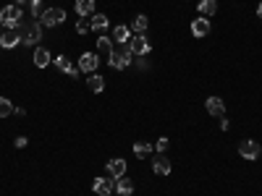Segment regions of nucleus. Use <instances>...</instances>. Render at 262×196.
I'll return each instance as SVG.
<instances>
[{"label": "nucleus", "instance_id": "obj_1", "mask_svg": "<svg viewBox=\"0 0 262 196\" xmlns=\"http://www.w3.org/2000/svg\"><path fill=\"white\" fill-rule=\"evenodd\" d=\"M21 8L18 5H5L3 11H0V24H5L8 29H18L21 26Z\"/></svg>", "mask_w": 262, "mask_h": 196}, {"label": "nucleus", "instance_id": "obj_2", "mask_svg": "<svg viewBox=\"0 0 262 196\" xmlns=\"http://www.w3.org/2000/svg\"><path fill=\"white\" fill-rule=\"evenodd\" d=\"M131 58H134V52L129 45H123V50H113L110 55H108V63L113 65V68H118V71H123L126 65L131 63Z\"/></svg>", "mask_w": 262, "mask_h": 196}, {"label": "nucleus", "instance_id": "obj_3", "mask_svg": "<svg viewBox=\"0 0 262 196\" xmlns=\"http://www.w3.org/2000/svg\"><path fill=\"white\" fill-rule=\"evenodd\" d=\"M63 21H66V11L63 8H45L40 24L42 26H61Z\"/></svg>", "mask_w": 262, "mask_h": 196}, {"label": "nucleus", "instance_id": "obj_4", "mask_svg": "<svg viewBox=\"0 0 262 196\" xmlns=\"http://www.w3.org/2000/svg\"><path fill=\"white\" fill-rule=\"evenodd\" d=\"M40 37H42V24L40 21H31V24L24 26V31H21V42L24 45H37Z\"/></svg>", "mask_w": 262, "mask_h": 196}, {"label": "nucleus", "instance_id": "obj_5", "mask_svg": "<svg viewBox=\"0 0 262 196\" xmlns=\"http://www.w3.org/2000/svg\"><path fill=\"white\" fill-rule=\"evenodd\" d=\"M239 154L244 157V160H257V157L262 154V147L257 141H252V139H244L239 144Z\"/></svg>", "mask_w": 262, "mask_h": 196}, {"label": "nucleus", "instance_id": "obj_6", "mask_svg": "<svg viewBox=\"0 0 262 196\" xmlns=\"http://www.w3.org/2000/svg\"><path fill=\"white\" fill-rule=\"evenodd\" d=\"M100 65V58L94 55V52H84V55L79 58V71H84V74H94Z\"/></svg>", "mask_w": 262, "mask_h": 196}, {"label": "nucleus", "instance_id": "obj_7", "mask_svg": "<svg viewBox=\"0 0 262 196\" xmlns=\"http://www.w3.org/2000/svg\"><path fill=\"white\" fill-rule=\"evenodd\" d=\"M18 42H21V34H18L16 29H5L3 34H0V47H5V50L16 47Z\"/></svg>", "mask_w": 262, "mask_h": 196}, {"label": "nucleus", "instance_id": "obj_8", "mask_svg": "<svg viewBox=\"0 0 262 196\" xmlns=\"http://www.w3.org/2000/svg\"><path fill=\"white\" fill-rule=\"evenodd\" d=\"M129 47H131L134 55H147V52H150V42H147L144 34H137V37H131Z\"/></svg>", "mask_w": 262, "mask_h": 196}, {"label": "nucleus", "instance_id": "obj_9", "mask_svg": "<svg viewBox=\"0 0 262 196\" xmlns=\"http://www.w3.org/2000/svg\"><path fill=\"white\" fill-rule=\"evenodd\" d=\"M92 188H94L97 196H110V191L116 188V183H113V178H94Z\"/></svg>", "mask_w": 262, "mask_h": 196}, {"label": "nucleus", "instance_id": "obj_10", "mask_svg": "<svg viewBox=\"0 0 262 196\" xmlns=\"http://www.w3.org/2000/svg\"><path fill=\"white\" fill-rule=\"evenodd\" d=\"M204 107H207V113H210V115H215V118H223V115H226V105H223L220 97H207Z\"/></svg>", "mask_w": 262, "mask_h": 196}, {"label": "nucleus", "instance_id": "obj_11", "mask_svg": "<svg viewBox=\"0 0 262 196\" xmlns=\"http://www.w3.org/2000/svg\"><path fill=\"white\" fill-rule=\"evenodd\" d=\"M191 34L194 37H207L210 34V18H204V16L194 18V21H191Z\"/></svg>", "mask_w": 262, "mask_h": 196}, {"label": "nucleus", "instance_id": "obj_12", "mask_svg": "<svg viewBox=\"0 0 262 196\" xmlns=\"http://www.w3.org/2000/svg\"><path fill=\"white\" fill-rule=\"evenodd\" d=\"M123 173H126V160L116 157V160L108 162V175H110V178H123Z\"/></svg>", "mask_w": 262, "mask_h": 196}, {"label": "nucleus", "instance_id": "obj_13", "mask_svg": "<svg viewBox=\"0 0 262 196\" xmlns=\"http://www.w3.org/2000/svg\"><path fill=\"white\" fill-rule=\"evenodd\" d=\"M152 170H155L157 175H170V160L165 154H157L155 160H152Z\"/></svg>", "mask_w": 262, "mask_h": 196}, {"label": "nucleus", "instance_id": "obj_14", "mask_svg": "<svg viewBox=\"0 0 262 196\" xmlns=\"http://www.w3.org/2000/svg\"><path fill=\"white\" fill-rule=\"evenodd\" d=\"M55 65H58V68L63 71V74H68V76H71V78H76V76H79V68H76V65L71 63V60H68V58H55Z\"/></svg>", "mask_w": 262, "mask_h": 196}, {"label": "nucleus", "instance_id": "obj_15", "mask_svg": "<svg viewBox=\"0 0 262 196\" xmlns=\"http://www.w3.org/2000/svg\"><path fill=\"white\" fill-rule=\"evenodd\" d=\"M87 87L94 91V94H100L102 89H105V78H102L100 74H89V78H87Z\"/></svg>", "mask_w": 262, "mask_h": 196}, {"label": "nucleus", "instance_id": "obj_16", "mask_svg": "<svg viewBox=\"0 0 262 196\" xmlns=\"http://www.w3.org/2000/svg\"><path fill=\"white\" fill-rule=\"evenodd\" d=\"M47 63H50L47 47H37L34 50V65H37V68H47Z\"/></svg>", "mask_w": 262, "mask_h": 196}, {"label": "nucleus", "instance_id": "obj_17", "mask_svg": "<svg viewBox=\"0 0 262 196\" xmlns=\"http://www.w3.org/2000/svg\"><path fill=\"white\" fill-rule=\"evenodd\" d=\"M113 39H116L118 45H129V39H131L129 26H116V29H113Z\"/></svg>", "mask_w": 262, "mask_h": 196}, {"label": "nucleus", "instance_id": "obj_18", "mask_svg": "<svg viewBox=\"0 0 262 196\" xmlns=\"http://www.w3.org/2000/svg\"><path fill=\"white\" fill-rule=\"evenodd\" d=\"M76 13H79V16H92L94 0H76Z\"/></svg>", "mask_w": 262, "mask_h": 196}, {"label": "nucleus", "instance_id": "obj_19", "mask_svg": "<svg viewBox=\"0 0 262 196\" xmlns=\"http://www.w3.org/2000/svg\"><path fill=\"white\" fill-rule=\"evenodd\" d=\"M215 11H218V3H215V0H200V13L204 18L215 16Z\"/></svg>", "mask_w": 262, "mask_h": 196}, {"label": "nucleus", "instance_id": "obj_20", "mask_svg": "<svg viewBox=\"0 0 262 196\" xmlns=\"http://www.w3.org/2000/svg\"><path fill=\"white\" fill-rule=\"evenodd\" d=\"M116 191H118L121 196H129V194L134 191V183H131L129 178H116Z\"/></svg>", "mask_w": 262, "mask_h": 196}, {"label": "nucleus", "instance_id": "obj_21", "mask_svg": "<svg viewBox=\"0 0 262 196\" xmlns=\"http://www.w3.org/2000/svg\"><path fill=\"white\" fill-rule=\"evenodd\" d=\"M134 154H137L139 160L150 157V154H152V144H147V141H137V144H134Z\"/></svg>", "mask_w": 262, "mask_h": 196}, {"label": "nucleus", "instance_id": "obj_22", "mask_svg": "<svg viewBox=\"0 0 262 196\" xmlns=\"http://www.w3.org/2000/svg\"><path fill=\"white\" fill-rule=\"evenodd\" d=\"M105 29H108V16H94V13H92V31L102 34Z\"/></svg>", "mask_w": 262, "mask_h": 196}, {"label": "nucleus", "instance_id": "obj_23", "mask_svg": "<svg viewBox=\"0 0 262 196\" xmlns=\"http://www.w3.org/2000/svg\"><path fill=\"white\" fill-rule=\"evenodd\" d=\"M97 52H102V55H110V52H113L110 37H97Z\"/></svg>", "mask_w": 262, "mask_h": 196}, {"label": "nucleus", "instance_id": "obj_24", "mask_svg": "<svg viewBox=\"0 0 262 196\" xmlns=\"http://www.w3.org/2000/svg\"><path fill=\"white\" fill-rule=\"evenodd\" d=\"M29 11H31V16L40 21L42 13H45V3H42V0H31V3H29Z\"/></svg>", "mask_w": 262, "mask_h": 196}, {"label": "nucleus", "instance_id": "obj_25", "mask_svg": "<svg viewBox=\"0 0 262 196\" xmlns=\"http://www.w3.org/2000/svg\"><path fill=\"white\" fill-rule=\"evenodd\" d=\"M11 113H14V102L5 100V97H0V118H8Z\"/></svg>", "mask_w": 262, "mask_h": 196}, {"label": "nucleus", "instance_id": "obj_26", "mask_svg": "<svg viewBox=\"0 0 262 196\" xmlns=\"http://www.w3.org/2000/svg\"><path fill=\"white\" fill-rule=\"evenodd\" d=\"M89 29H92V18L81 16L79 21H76V31H79V34H84V31H89Z\"/></svg>", "mask_w": 262, "mask_h": 196}, {"label": "nucleus", "instance_id": "obj_27", "mask_svg": "<svg viewBox=\"0 0 262 196\" xmlns=\"http://www.w3.org/2000/svg\"><path fill=\"white\" fill-rule=\"evenodd\" d=\"M147 24H150V18H147V16H137V18H134V31L142 34V31L147 29Z\"/></svg>", "mask_w": 262, "mask_h": 196}, {"label": "nucleus", "instance_id": "obj_28", "mask_svg": "<svg viewBox=\"0 0 262 196\" xmlns=\"http://www.w3.org/2000/svg\"><path fill=\"white\" fill-rule=\"evenodd\" d=\"M168 144H170V141H168V139H165V136H163V139H157V141H155V149H157V152L163 154L165 149H168Z\"/></svg>", "mask_w": 262, "mask_h": 196}, {"label": "nucleus", "instance_id": "obj_29", "mask_svg": "<svg viewBox=\"0 0 262 196\" xmlns=\"http://www.w3.org/2000/svg\"><path fill=\"white\" fill-rule=\"evenodd\" d=\"M27 144H29V139H27V136H18V139H16V149H24Z\"/></svg>", "mask_w": 262, "mask_h": 196}, {"label": "nucleus", "instance_id": "obj_30", "mask_svg": "<svg viewBox=\"0 0 262 196\" xmlns=\"http://www.w3.org/2000/svg\"><path fill=\"white\" fill-rule=\"evenodd\" d=\"M24 3H27V0H16V3H14V5H18V8H21V5H24Z\"/></svg>", "mask_w": 262, "mask_h": 196}, {"label": "nucleus", "instance_id": "obj_31", "mask_svg": "<svg viewBox=\"0 0 262 196\" xmlns=\"http://www.w3.org/2000/svg\"><path fill=\"white\" fill-rule=\"evenodd\" d=\"M257 16H260V18H262V3H260V5H257Z\"/></svg>", "mask_w": 262, "mask_h": 196}]
</instances>
